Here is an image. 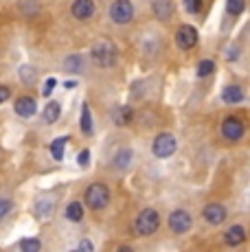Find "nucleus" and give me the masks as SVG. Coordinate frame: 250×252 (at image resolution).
I'll use <instances>...</instances> for the list:
<instances>
[{"label": "nucleus", "mask_w": 250, "mask_h": 252, "mask_svg": "<svg viewBox=\"0 0 250 252\" xmlns=\"http://www.w3.org/2000/svg\"><path fill=\"white\" fill-rule=\"evenodd\" d=\"M204 220L209 221V224H213V226H218V224H222V221L226 220V206L222 204H209L204 208Z\"/></svg>", "instance_id": "9d476101"}, {"label": "nucleus", "mask_w": 250, "mask_h": 252, "mask_svg": "<svg viewBox=\"0 0 250 252\" xmlns=\"http://www.w3.org/2000/svg\"><path fill=\"white\" fill-rule=\"evenodd\" d=\"M66 143H68V138H55L51 143V154H53V158H55V160H62V158H64Z\"/></svg>", "instance_id": "412c9836"}, {"label": "nucleus", "mask_w": 250, "mask_h": 252, "mask_svg": "<svg viewBox=\"0 0 250 252\" xmlns=\"http://www.w3.org/2000/svg\"><path fill=\"white\" fill-rule=\"evenodd\" d=\"M224 241H226V246H242L244 241H246V230H244V226H230L228 230L224 232Z\"/></svg>", "instance_id": "9b49d317"}, {"label": "nucleus", "mask_w": 250, "mask_h": 252, "mask_svg": "<svg viewBox=\"0 0 250 252\" xmlns=\"http://www.w3.org/2000/svg\"><path fill=\"white\" fill-rule=\"evenodd\" d=\"M84 202H86V206L93 208V211H101V208H105L108 206V202H110L108 187L101 184V182L90 184V187L86 189V193H84Z\"/></svg>", "instance_id": "f257e3e1"}, {"label": "nucleus", "mask_w": 250, "mask_h": 252, "mask_svg": "<svg viewBox=\"0 0 250 252\" xmlns=\"http://www.w3.org/2000/svg\"><path fill=\"white\" fill-rule=\"evenodd\" d=\"M20 75H22V81H25V84H33V81H35V70L33 68H20Z\"/></svg>", "instance_id": "bb28decb"}, {"label": "nucleus", "mask_w": 250, "mask_h": 252, "mask_svg": "<svg viewBox=\"0 0 250 252\" xmlns=\"http://www.w3.org/2000/svg\"><path fill=\"white\" fill-rule=\"evenodd\" d=\"M16 112H18V116H22V119H29V116H33V114L37 112L35 99H31V96H20V99L16 101Z\"/></svg>", "instance_id": "f8f14e48"}, {"label": "nucleus", "mask_w": 250, "mask_h": 252, "mask_svg": "<svg viewBox=\"0 0 250 252\" xmlns=\"http://www.w3.org/2000/svg\"><path fill=\"white\" fill-rule=\"evenodd\" d=\"M112 119H114V123H117V125H127L129 121L134 119V110L127 108V105H123V108H119L117 112H114Z\"/></svg>", "instance_id": "f3484780"}, {"label": "nucleus", "mask_w": 250, "mask_h": 252, "mask_svg": "<svg viewBox=\"0 0 250 252\" xmlns=\"http://www.w3.org/2000/svg\"><path fill=\"white\" fill-rule=\"evenodd\" d=\"M176 138H174V134H169V132H162V134H158L156 138H154V145H152V152H154V156L156 158H169L171 154L176 152Z\"/></svg>", "instance_id": "20e7f679"}, {"label": "nucleus", "mask_w": 250, "mask_h": 252, "mask_svg": "<svg viewBox=\"0 0 250 252\" xmlns=\"http://www.w3.org/2000/svg\"><path fill=\"white\" fill-rule=\"evenodd\" d=\"M9 94H11V90H9L7 86H0V103H4V101L9 99Z\"/></svg>", "instance_id": "c756f323"}, {"label": "nucleus", "mask_w": 250, "mask_h": 252, "mask_svg": "<svg viewBox=\"0 0 250 252\" xmlns=\"http://www.w3.org/2000/svg\"><path fill=\"white\" fill-rule=\"evenodd\" d=\"M154 13H156L158 20H169L171 13H174V7H171L169 0H156L154 2Z\"/></svg>", "instance_id": "4468645a"}, {"label": "nucleus", "mask_w": 250, "mask_h": 252, "mask_svg": "<svg viewBox=\"0 0 250 252\" xmlns=\"http://www.w3.org/2000/svg\"><path fill=\"white\" fill-rule=\"evenodd\" d=\"M93 62L101 68H112L117 64V48L112 42L101 40L93 46Z\"/></svg>", "instance_id": "7ed1b4c3"}, {"label": "nucleus", "mask_w": 250, "mask_h": 252, "mask_svg": "<svg viewBox=\"0 0 250 252\" xmlns=\"http://www.w3.org/2000/svg\"><path fill=\"white\" fill-rule=\"evenodd\" d=\"M53 88H55V79H51L46 81V86H44V96H51V92H53Z\"/></svg>", "instance_id": "7c9ffc66"}, {"label": "nucleus", "mask_w": 250, "mask_h": 252, "mask_svg": "<svg viewBox=\"0 0 250 252\" xmlns=\"http://www.w3.org/2000/svg\"><path fill=\"white\" fill-rule=\"evenodd\" d=\"M169 228L174 230L176 235H185V232L191 228V215L187 211H174L169 215Z\"/></svg>", "instance_id": "6e6552de"}, {"label": "nucleus", "mask_w": 250, "mask_h": 252, "mask_svg": "<svg viewBox=\"0 0 250 252\" xmlns=\"http://www.w3.org/2000/svg\"><path fill=\"white\" fill-rule=\"evenodd\" d=\"M53 213V200H40L35 204V215L40 217V220H44V217H49Z\"/></svg>", "instance_id": "4be33fe9"}, {"label": "nucleus", "mask_w": 250, "mask_h": 252, "mask_svg": "<svg viewBox=\"0 0 250 252\" xmlns=\"http://www.w3.org/2000/svg\"><path fill=\"white\" fill-rule=\"evenodd\" d=\"M77 162H79L81 167H88V162H90V152H88V149H84V152L77 156Z\"/></svg>", "instance_id": "cd10ccee"}, {"label": "nucleus", "mask_w": 250, "mask_h": 252, "mask_svg": "<svg viewBox=\"0 0 250 252\" xmlns=\"http://www.w3.org/2000/svg\"><path fill=\"white\" fill-rule=\"evenodd\" d=\"M11 200H4V197H2V200H0V217H4V215H7V213L9 211H11Z\"/></svg>", "instance_id": "c85d7f7f"}, {"label": "nucleus", "mask_w": 250, "mask_h": 252, "mask_svg": "<svg viewBox=\"0 0 250 252\" xmlns=\"http://www.w3.org/2000/svg\"><path fill=\"white\" fill-rule=\"evenodd\" d=\"M81 129H84V134H93V114H90V108L88 105H84L81 108Z\"/></svg>", "instance_id": "aec40b11"}, {"label": "nucleus", "mask_w": 250, "mask_h": 252, "mask_svg": "<svg viewBox=\"0 0 250 252\" xmlns=\"http://www.w3.org/2000/svg\"><path fill=\"white\" fill-rule=\"evenodd\" d=\"M185 2V9L189 13H200L202 11V0H182Z\"/></svg>", "instance_id": "a878e982"}, {"label": "nucleus", "mask_w": 250, "mask_h": 252, "mask_svg": "<svg viewBox=\"0 0 250 252\" xmlns=\"http://www.w3.org/2000/svg\"><path fill=\"white\" fill-rule=\"evenodd\" d=\"M79 250H93V244H90V241H81V244H79Z\"/></svg>", "instance_id": "2f4dec72"}, {"label": "nucleus", "mask_w": 250, "mask_h": 252, "mask_svg": "<svg viewBox=\"0 0 250 252\" xmlns=\"http://www.w3.org/2000/svg\"><path fill=\"white\" fill-rule=\"evenodd\" d=\"M176 44L182 51H191L195 44H198V31H195L191 24H182L176 31Z\"/></svg>", "instance_id": "423d86ee"}, {"label": "nucleus", "mask_w": 250, "mask_h": 252, "mask_svg": "<svg viewBox=\"0 0 250 252\" xmlns=\"http://www.w3.org/2000/svg\"><path fill=\"white\" fill-rule=\"evenodd\" d=\"M160 228V215H158L154 208H145V211L138 213L136 221H134V230L141 237H150Z\"/></svg>", "instance_id": "f03ea898"}, {"label": "nucleus", "mask_w": 250, "mask_h": 252, "mask_svg": "<svg viewBox=\"0 0 250 252\" xmlns=\"http://www.w3.org/2000/svg\"><path fill=\"white\" fill-rule=\"evenodd\" d=\"M244 7H246V0H228V2H226V11H228L230 16H239V13L244 11Z\"/></svg>", "instance_id": "5701e85b"}, {"label": "nucleus", "mask_w": 250, "mask_h": 252, "mask_svg": "<svg viewBox=\"0 0 250 252\" xmlns=\"http://www.w3.org/2000/svg\"><path fill=\"white\" fill-rule=\"evenodd\" d=\"M64 70L70 72V75H79L84 70V57L81 55H68L64 60Z\"/></svg>", "instance_id": "2eb2a0df"}, {"label": "nucleus", "mask_w": 250, "mask_h": 252, "mask_svg": "<svg viewBox=\"0 0 250 252\" xmlns=\"http://www.w3.org/2000/svg\"><path fill=\"white\" fill-rule=\"evenodd\" d=\"M215 72V64L211 60H202L198 64V77H209Z\"/></svg>", "instance_id": "393cba45"}, {"label": "nucleus", "mask_w": 250, "mask_h": 252, "mask_svg": "<svg viewBox=\"0 0 250 252\" xmlns=\"http://www.w3.org/2000/svg\"><path fill=\"white\" fill-rule=\"evenodd\" d=\"M60 103H55V101H51V103L49 105H46V108H44V121H46V123H55V121L57 119H60Z\"/></svg>", "instance_id": "6ab92c4d"}, {"label": "nucleus", "mask_w": 250, "mask_h": 252, "mask_svg": "<svg viewBox=\"0 0 250 252\" xmlns=\"http://www.w3.org/2000/svg\"><path fill=\"white\" fill-rule=\"evenodd\" d=\"M132 158H134V154H132V149H127V147H123V149H119L117 154H114V160H112V164L117 169H127L129 164H132Z\"/></svg>", "instance_id": "ddd939ff"}, {"label": "nucleus", "mask_w": 250, "mask_h": 252, "mask_svg": "<svg viewBox=\"0 0 250 252\" xmlns=\"http://www.w3.org/2000/svg\"><path fill=\"white\" fill-rule=\"evenodd\" d=\"M222 99H224V103H239V101L244 99V92L239 86H226L224 92H222Z\"/></svg>", "instance_id": "dca6fc26"}, {"label": "nucleus", "mask_w": 250, "mask_h": 252, "mask_svg": "<svg viewBox=\"0 0 250 252\" xmlns=\"http://www.w3.org/2000/svg\"><path fill=\"white\" fill-rule=\"evenodd\" d=\"M66 217H68L70 221H81L84 220V206H81L79 202H70V204L66 206Z\"/></svg>", "instance_id": "a211bd4d"}, {"label": "nucleus", "mask_w": 250, "mask_h": 252, "mask_svg": "<svg viewBox=\"0 0 250 252\" xmlns=\"http://www.w3.org/2000/svg\"><path fill=\"white\" fill-rule=\"evenodd\" d=\"M20 250L22 252H40L42 244H40V239H22L20 241Z\"/></svg>", "instance_id": "b1692460"}, {"label": "nucleus", "mask_w": 250, "mask_h": 252, "mask_svg": "<svg viewBox=\"0 0 250 252\" xmlns=\"http://www.w3.org/2000/svg\"><path fill=\"white\" fill-rule=\"evenodd\" d=\"M70 11H73L77 20H88V18L94 16V2L93 0H75Z\"/></svg>", "instance_id": "1a4fd4ad"}, {"label": "nucleus", "mask_w": 250, "mask_h": 252, "mask_svg": "<svg viewBox=\"0 0 250 252\" xmlns=\"http://www.w3.org/2000/svg\"><path fill=\"white\" fill-rule=\"evenodd\" d=\"M222 136L226 140H239L244 136V123L237 116H228L222 123Z\"/></svg>", "instance_id": "0eeeda50"}, {"label": "nucleus", "mask_w": 250, "mask_h": 252, "mask_svg": "<svg viewBox=\"0 0 250 252\" xmlns=\"http://www.w3.org/2000/svg\"><path fill=\"white\" fill-rule=\"evenodd\" d=\"M110 18L117 24H127L134 18V7L129 0H114L110 7Z\"/></svg>", "instance_id": "39448f33"}]
</instances>
